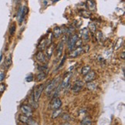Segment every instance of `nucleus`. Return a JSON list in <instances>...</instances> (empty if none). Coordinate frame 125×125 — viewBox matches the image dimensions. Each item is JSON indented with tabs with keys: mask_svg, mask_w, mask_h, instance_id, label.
I'll use <instances>...</instances> for the list:
<instances>
[{
	"mask_svg": "<svg viewBox=\"0 0 125 125\" xmlns=\"http://www.w3.org/2000/svg\"><path fill=\"white\" fill-rule=\"evenodd\" d=\"M88 50H89V46H88L76 47V50H74L70 54V57H71V58H75V57H77V56H79L80 55L85 53V52H88Z\"/></svg>",
	"mask_w": 125,
	"mask_h": 125,
	"instance_id": "f257e3e1",
	"label": "nucleus"
},
{
	"mask_svg": "<svg viewBox=\"0 0 125 125\" xmlns=\"http://www.w3.org/2000/svg\"><path fill=\"white\" fill-rule=\"evenodd\" d=\"M43 90H44V85L43 84L38 85L34 89V93H33V100H34L35 102L39 101L40 97L41 96V94L42 93Z\"/></svg>",
	"mask_w": 125,
	"mask_h": 125,
	"instance_id": "f03ea898",
	"label": "nucleus"
},
{
	"mask_svg": "<svg viewBox=\"0 0 125 125\" xmlns=\"http://www.w3.org/2000/svg\"><path fill=\"white\" fill-rule=\"evenodd\" d=\"M58 80L59 78H55L53 80H52L51 83H50L47 85L46 88V93L47 95H50L52 91L56 89V86L58 84Z\"/></svg>",
	"mask_w": 125,
	"mask_h": 125,
	"instance_id": "7ed1b4c3",
	"label": "nucleus"
},
{
	"mask_svg": "<svg viewBox=\"0 0 125 125\" xmlns=\"http://www.w3.org/2000/svg\"><path fill=\"white\" fill-rule=\"evenodd\" d=\"M28 12H29V9L26 6H23L20 9L18 14L19 17H20V23H22V22L24 20V19H25V17L28 14Z\"/></svg>",
	"mask_w": 125,
	"mask_h": 125,
	"instance_id": "20e7f679",
	"label": "nucleus"
},
{
	"mask_svg": "<svg viewBox=\"0 0 125 125\" xmlns=\"http://www.w3.org/2000/svg\"><path fill=\"white\" fill-rule=\"evenodd\" d=\"M62 106V101L58 97L54 98L52 100V102L50 104V108L52 110H56V109H60Z\"/></svg>",
	"mask_w": 125,
	"mask_h": 125,
	"instance_id": "39448f33",
	"label": "nucleus"
},
{
	"mask_svg": "<svg viewBox=\"0 0 125 125\" xmlns=\"http://www.w3.org/2000/svg\"><path fill=\"white\" fill-rule=\"evenodd\" d=\"M78 40H79V36L76 35V34L73 35L70 39L69 42H68V47H69V50L70 51L73 50V48L75 47L76 42V41H77Z\"/></svg>",
	"mask_w": 125,
	"mask_h": 125,
	"instance_id": "423d86ee",
	"label": "nucleus"
},
{
	"mask_svg": "<svg viewBox=\"0 0 125 125\" xmlns=\"http://www.w3.org/2000/svg\"><path fill=\"white\" fill-rule=\"evenodd\" d=\"M83 86V83L82 82L81 80H77L76 81L74 85L73 86V87H72V90H73V92L76 94V93H79L80 91L82 90Z\"/></svg>",
	"mask_w": 125,
	"mask_h": 125,
	"instance_id": "0eeeda50",
	"label": "nucleus"
},
{
	"mask_svg": "<svg viewBox=\"0 0 125 125\" xmlns=\"http://www.w3.org/2000/svg\"><path fill=\"white\" fill-rule=\"evenodd\" d=\"M21 110L23 115H26L27 117H31L32 115V110L30 106H28V105H22Z\"/></svg>",
	"mask_w": 125,
	"mask_h": 125,
	"instance_id": "6e6552de",
	"label": "nucleus"
},
{
	"mask_svg": "<svg viewBox=\"0 0 125 125\" xmlns=\"http://www.w3.org/2000/svg\"><path fill=\"white\" fill-rule=\"evenodd\" d=\"M96 78V73L94 71H90L87 74H86L84 76V81L86 83H88V82H91V81H93L94 79Z\"/></svg>",
	"mask_w": 125,
	"mask_h": 125,
	"instance_id": "1a4fd4ad",
	"label": "nucleus"
},
{
	"mask_svg": "<svg viewBox=\"0 0 125 125\" xmlns=\"http://www.w3.org/2000/svg\"><path fill=\"white\" fill-rule=\"evenodd\" d=\"M80 37L85 41H88L90 39V35H89V31L86 28H84L83 30H81L80 32Z\"/></svg>",
	"mask_w": 125,
	"mask_h": 125,
	"instance_id": "9d476101",
	"label": "nucleus"
},
{
	"mask_svg": "<svg viewBox=\"0 0 125 125\" xmlns=\"http://www.w3.org/2000/svg\"><path fill=\"white\" fill-rule=\"evenodd\" d=\"M86 6L90 11H95L97 9V5H96L94 0H87L86 2Z\"/></svg>",
	"mask_w": 125,
	"mask_h": 125,
	"instance_id": "9b49d317",
	"label": "nucleus"
},
{
	"mask_svg": "<svg viewBox=\"0 0 125 125\" xmlns=\"http://www.w3.org/2000/svg\"><path fill=\"white\" fill-rule=\"evenodd\" d=\"M62 50H63V43L60 42V45L58 46V48L56 49V57L60 58L62 53Z\"/></svg>",
	"mask_w": 125,
	"mask_h": 125,
	"instance_id": "f8f14e48",
	"label": "nucleus"
},
{
	"mask_svg": "<svg viewBox=\"0 0 125 125\" xmlns=\"http://www.w3.org/2000/svg\"><path fill=\"white\" fill-rule=\"evenodd\" d=\"M36 56V59L40 62H45V60H46V56L42 51L38 52Z\"/></svg>",
	"mask_w": 125,
	"mask_h": 125,
	"instance_id": "ddd939ff",
	"label": "nucleus"
},
{
	"mask_svg": "<svg viewBox=\"0 0 125 125\" xmlns=\"http://www.w3.org/2000/svg\"><path fill=\"white\" fill-rule=\"evenodd\" d=\"M70 77H71V73L68 74L66 76V78L64 79V80L62 81V85H61V87L62 88H66L67 85L69 84V81L70 80Z\"/></svg>",
	"mask_w": 125,
	"mask_h": 125,
	"instance_id": "4468645a",
	"label": "nucleus"
},
{
	"mask_svg": "<svg viewBox=\"0 0 125 125\" xmlns=\"http://www.w3.org/2000/svg\"><path fill=\"white\" fill-rule=\"evenodd\" d=\"M61 33H62V30L59 27V26H56L54 28V30H53V35L56 38H58L61 35Z\"/></svg>",
	"mask_w": 125,
	"mask_h": 125,
	"instance_id": "2eb2a0df",
	"label": "nucleus"
},
{
	"mask_svg": "<svg viewBox=\"0 0 125 125\" xmlns=\"http://www.w3.org/2000/svg\"><path fill=\"white\" fill-rule=\"evenodd\" d=\"M53 50H54V46L53 45H51L50 46H48L47 50H46V55L48 56V58H50L52 56V52H53Z\"/></svg>",
	"mask_w": 125,
	"mask_h": 125,
	"instance_id": "dca6fc26",
	"label": "nucleus"
},
{
	"mask_svg": "<svg viewBox=\"0 0 125 125\" xmlns=\"http://www.w3.org/2000/svg\"><path fill=\"white\" fill-rule=\"evenodd\" d=\"M62 110L60 108V109H56V110H54V111L52 112V119H56V117H58L60 115L62 114Z\"/></svg>",
	"mask_w": 125,
	"mask_h": 125,
	"instance_id": "f3484780",
	"label": "nucleus"
},
{
	"mask_svg": "<svg viewBox=\"0 0 125 125\" xmlns=\"http://www.w3.org/2000/svg\"><path fill=\"white\" fill-rule=\"evenodd\" d=\"M90 71H91V67L90 66H84L82 68V70H81V73L83 76H85L86 74H87Z\"/></svg>",
	"mask_w": 125,
	"mask_h": 125,
	"instance_id": "a211bd4d",
	"label": "nucleus"
},
{
	"mask_svg": "<svg viewBox=\"0 0 125 125\" xmlns=\"http://www.w3.org/2000/svg\"><path fill=\"white\" fill-rule=\"evenodd\" d=\"M81 125H92V121L90 117H86L83 119L82 122H81Z\"/></svg>",
	"mask_w": 125,
	"mask_h": 125,
	"instance_id": "6ab92c4d",
	"label": "nucleus"
},
{
	"mask_svg": "<svg viewBox=\"0 0 125 125\" xmlns=\"http://www.w3.org/2000/svg\"><path fill=\"white\" fill-rule=\"evenodd\" d=\"M86 86H87V89L89 90H94L97 88V84L95 83H94L93 81H91V82H88L87 84H86Z\"/></svg>",
	"mask_w": 125,
	"mask_h": 125,
	"instance_id": "aec40b11",
	"label": "nucleus"
},
{
	"mask_svg": "<svg viewBox=\"0 0 125 125\" xmlns=\"http://www.w3.org/2000/svg\"><path fill=\"white\" fill-rule=\"evenodd\" d=\"M46 77V73H45V72H41V73H40L39 74L37 75L36 79H37L38 81H41L42 80H44Z\"/></svg>",
	"mask_w": 125,
	"mask_h": 125,
	"instance_id": "412c9836",
	"label": "nucleus"
},
{
	"mask_svg": "<svg viewBox=\"0 0 125 125\" xmlns=\"http://www.w3.org/2000/svg\"><path fill=\"white\" fill-rule=\"evenodd\" d=\"M27 125H39L38 124V123L36 121H34V120H32V118H30V117H29L28 118V120H27V121H26V123Z\"/></svg>",
	"mask_w": 125,
	"mask_h": 125,
	"instance_id": "4be33fe9",
	"label": "nucleus"
},
{
	"mask_svg": "<svg viewBox=\"0 0 125 125\" xmlns=\"http://www.w3.org/2000/svg\"><path fill=\"white\" fill-rule=\"evenodd\" d=\"M80 16H82L84 18H89L90 16V13L88 12H86V11H84V10L80 11Z\"/></svg>",
	"mask_w": 125,
	"mask_h": 125,
	"instance_id": "5701e85b",
	"label": "nucleus"
},
{
	"mask_svg": "<svg viewBox=\"0 0 125 125\" xmlns=\"http://www.w3.org/2000/svg\"><path fill=\"white\" fill-rule=\"evenodd\" d=\"M89 28H90V31L92 32H96V30H97V26H96L94 23H90L89 24Z\"/></svg>",
	"mask_w": 125,
	"mask_h": 125,
	"instance_id": "b1692460",
	"label": "nucleus"
},
{
	"mask_svg": "<svg viewBox=\"0 0 125 125\" xmlns=\"http://www.w3.org/2000/svg\"><path fill=\"white\" fill-rule=\"evenodd\" d=\"M16 31V25H15V23H13L11 28H10V30H9V32H10V35L12 36L14 34V32H15Z\"/></svg>",
	"mask_w": 125,
	"mask_h": 125,
	"instance_id": "393cba45",
	"label": "nucleus"
},
{
	"mask_svg": "<svg viewBox=\"0 0 125 125\" xmlns=\"http://www.w3.org/2000/svg\"><path fill=\"white\" fill-rule=\"evenodd\" d=\"M11 62H12V58H11V56H9V57L7 58L6 61V66L9 67V66L11 65Z\"/></svg>",
	"mask_w": 125,
	"mask_h": 125,
	"instance_id": "a878e982",
	"label": "nucleus"
},
{
	"mask_svg": "<svg viewBox=\"0 0 125 125\" xmlns=\"http://www.w3.org/2000/svg\"><path fill=\"white\" fill-rule=\"evenodd\" d=\"M81 45H82V40L79 39L77 41H76V42L75 47H80V46H81Z\"/></svg>",
	"mask_w": 125,
	"mask_h": 125,
	"instance_id": "bb28decb",
	"label": "nucleus"
},
{
	"mask_svg": "<svg viewBox=\"0 0 125 125\" xmlns=\"http://www.w3.org/2000/svg\"><path fill=\"white\" fill-rule=\"evenodd\" d=\"M62 119H63L64 121H69V120H70V117L68 114H63L62 115Z\"/></svg>",
	"mask_w": 125,
	"mask_h": 125,
	"instance_id": "cd10ccee",
	"label": "nucleus"
},
{
	"mask_svg": "<svg viewBox=\"0 0 125 125\" xmlns=\"http://www.w3.org/2000/svg\"><path fill=\"white\" fill-rule=\"evenodd\" d=\"M26 81L27 82H31V81H32L33 80V76H32V75H29L27 77H26Z\"/></svg>",
	"mask_w": 125,
	"mask_h": 125,
	"instance_id": "c85d7f7f",
	"label": "nucleus"
},
{
	"mask_svg": "<svg viewBox=\"0 0 125 125\" xmlns=\"http://www.w3.org/2000/svg\"><path fill=\"white\" fill-rule=\"evenodd\" d=\"M4 90H5V85L1 84L0 85V92H3Z\"/></svg>",
	"mask_w": 125,
	"mask_h": 125,
	"instance_id": "c756f323",
	"label": "nucleus"
},
{
	"mask_svg": "<svg viewBox=\"0 0 125 125\" xmlns=\"http://www.w3.org/2000/svg\"><path fill=\"white\" fill-rule=\"evenodd\" d=\"M4 77H5V75L3 73L0 74V81H2L4 80Z\"/></svg>",
	"mask_w": 125,
	"mask_h": 125,
	"instance_id": "7c9ffc66",
	"label": "nucleus"
},
{
	"mask_svg": "<svg viewBox=\"0 0 125 125\" xmlns=\"http://www.w3.org/2000/svg\"><path fill=\"white\" fill-rule=\"evenodd\" d=\"M121 57L123 60L124 59V52H122V54L121 55Z\"/></svg>",
	"mask_w": 125,
	"mask_h": 125,
	"instance_id": "2f4dec72",
	"label": "nucleus"
},
{
	"mask_svg": "<svg viewBox=\"0 0 125 125\" xmlns=\"http://www.w3.org/2000/svg\"><path fill=\"white\" fill-rule=\"evenodd\" d=\"M61 125H71V124H69V123H67V122H66V123H64V124H62Z\"/></svg>",
	"mask_w": 125,
	"mask_h": 125,
	"instance_id": "473e14b6",
	"label": "nucleus"
}]
</instances>
